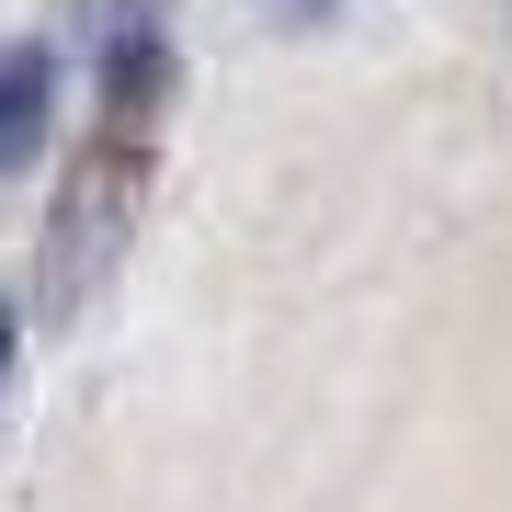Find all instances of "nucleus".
Instances as JSON below:
<instances>
[{"mask_svg": "<svg viewBox=\"0 0 512 512\" xmlns=\"http://www.w3.org/2000/svg\"><path fill=\"white\" fill-rule=\"evenodd\" d=\"M274 12H296V23H319V12H330V0H274Z\"/></svg>", "mask_w": 512, "mask_h": 512, "instance_id": "f03ea898", "label": "nucleus"}, {"mask_svg": "<svg viewBox=\"0 0 512 512\" xmlns=\"http://www.w3.org/2000/svg\"><path fill=\"white\" fill-rule=\"evenodd\" d=\"M0 376H12V308H0Z\"/></svg>", "mask_w": 512, "mask_h": 512, "instance_id": "7ed1b4c3", "label": "nucleus"}, {"mask_svg": "<svg viewBox=\"0 0 512 512\" xmlns=\"http://www.w3.org/2000/svg\"><path fill=\"white\" fill-rule=\"evenodd\" d=\"M46 92H57V57H46V46H12V57H0V171L35 160V137H46Z\"/></svg>", "mask_w": 512, "mask_h": 512, "instance_id": "f257e3e1", "label": "nucleus"}]
</instances>
